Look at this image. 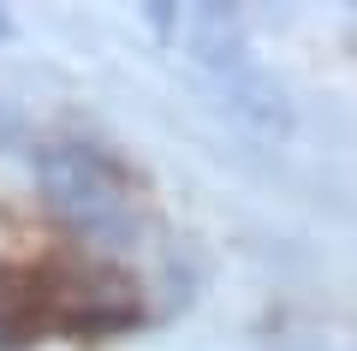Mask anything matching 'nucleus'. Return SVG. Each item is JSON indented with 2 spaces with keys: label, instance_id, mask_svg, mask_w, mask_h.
Wrapping results in <instances>:
<instances>
[{
  "label": "nucleus",
  "instance_id": "f257e3e1",
  "mask_svg": "<svg viewBox=\"0 0 357 351\" xmlns=\"http://www.w3.org/2000/svg\"><path fill=\"white\" fill-rule=\"evenodd\" d=\"M149 24L167 30V42L197 66V77L215 89V101L238 126L262 131V137H280L292 126V101H286L280 77L256 60L238 13H227V6H185V13L178 6H155Z\"/></svg>",
  "mask_w": 357,
  "mask_h": 351
},
{
  "label": "nucleus",
  "instance_id": "f03ea898",
  "mask_svg": "<svg viewBox=\"0 0 357 351\" xmlns=\"http://www.w3.org/2000/svg\"><path fill=\"white\" fill-rule=\"evenodd\" d=\"M36 185H42V202L89 244H126L131 226H137V185L96 143H77V137L42 143Z\"/></svg>",
  "mask_w": 357,
  "mask_h": 351
},
{
  "label": "nucleus",
  "instance_id": "7ed1b4c3",
  "mask_svg": "<svg viewBox=\"0 0 357 351\" xmlns=\"http://www.w3.org/2000/svg\"><path fill=\"white\" fill-rule=\"evenodd\" d=\"M6 30H13V24H6V13H0V36H6Z\"/></svg>",
  "mask_w": 357,
  "mask_h": 351
}]
</instances>
